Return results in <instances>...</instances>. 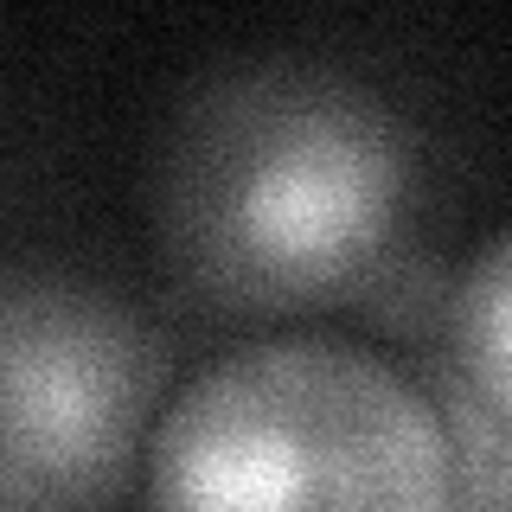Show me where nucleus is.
Wrapping results in <instances>:
<instances>
[{
    "label": "nucleus",
    "instance_id": "f257e3e1",
    "mask_svg": "<svg viewBox=\"0 0 512 512\" xmlns=\"http://www.w3.org/2000/svg\"><path fill=\"white\" fill-rule=\"evenodd\" d=\"M423 128L327 58H244L199 77L160 141L154 224L186 301L288 320L359 301L410 263Z\"/></svg>",
    "mask_w": 512,
    "mask_h": 512
},
{
    "label": "nucleus",
    "instance_id": "f03ea898",
    "mask_svg": "<svg viewBox=\"0 0 512 512\" xmlns=\"http://www.w3.org/2000/svg\"><path fill=\"white\" fill-rule=\"evenodd\" d=\"M148 512H448V442L378 352L256 340L160 410Z\"/></svg>",
    "mask_w": 512,
    "mask_h": 512
},
{
    "label": "nucleus",
    "instance_id": "7ed1b4c3",
    "mask_svg": "<svg viewBox=\"0 0 512 512\" xmlns=\"http://www.w3.org/2000/svg\"><path fill=\"white\" fill-rule=\"evenodd\" d=\"M167 378L122 295L58 269L0 288V512H109Z\"/></svg>",
    "mask_w": 512,
    "mask_h": 512
},
{
    "label": "nucleus",
    "instance_id": "20e7f679",
    "mask_svg": "<svg viewBox=\"0 0 512 512\" xmlns=\"http://www.w3.org/2000/svg\"><path fill=\"white\" fill-rule=\"evenodd\" d=\"M442 333L423 340L416 384L429 391L448 442V512H512V423L455 372Z\"/></svg>",
    "mask_w": 512,
    "mask_h": 512
},
{
    "label": "nucleus",
    "instance_id": "39448f33",
    "mask_svg": "<svg viewBox=\"0 0 512 512\" xmlns=\"http://www.w3.org/2000/svg\"><path fill=\"white\" fill-rule=\"evenodd\" d=\"M442 346L455 372L512 423V224L474 250L468 276L455 282Z\"/></svg>",
    "mask_w": 512,
    "mask_h": 512
}]
</instances>
